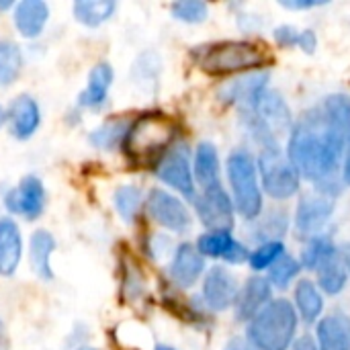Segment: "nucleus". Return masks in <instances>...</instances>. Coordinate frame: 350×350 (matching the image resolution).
Returning <instances> with one entry per match:
<instances>
[{"label":"nucleus","instance_id":"nucleus-18","mask_svg":"<svg viewBox=\"0 0 350 350\" xmlns=\"http://www.w3.org/2000/svg\"><path fill=\"white\" fill-rule=\"evenodd\" d=\"M49 23V6L43 0H21L12 8V25L25 39H37Z\"/></svg>","mask_w":350,"mask_h":350},{"label":"nucleus","instance_id":"nucleus-27","mask_svg":"<svg viewBox=\"0 0 350 350\" xmlns=\"http://www.w3.org/2000/svg\"><path fill=\"white\" fill-rule=\"evenodd\" d=\"M129 123L131 121H127V119H109L90 131L88 144L100 152H113L117 148H123Z\"/></svg>","mask_w":350,"mask_h":350},{"label":"nucleus","instance_id":"nucleus-17","mask_svg":"<svg viewBox=\"0 0 350 350\" xmlns=\"http://www.w3.org/2000/svg\"><path fill=\"white\" fill-rule=\"evenodd\" d=\"M203 271H205V258L201 256L195 244L176 246L168 265V277L176 287L180 289L193 287L201 279Z\"/></svg>","mask_w":350,"mask_h":350},{"label":"nucleus","instance_id":"nucleus-19","mask_svg":"<svg viewBox=\"0 0 350 350\" xmlns=\"http://www.w3.org/2000/svg\"><path fill=\"white\" fill-rule=\"evenodd\" d=\"M115 80V70L109 62H98L92 66V70L88 72V80L84 90H80L78 94V107L80 109H100L107 98H109V90L113 86Z\"/></svg>","mask_w":350,"mask_h":350},{"label":"nucleus","instance_id":"nucleus-45","mask_svg":"<svg viewBox=\"0 0 350 350\" xmlns=\"http://www.w3.org/2000/svg\"><path fill=\"white\" fill-rule=\"evenodd\" d=\"M4 123H6V109L0 107V125H4Z\"/></svg>","mask_w":350,"mask_h":350},{"label":"nucleus","instance_id":"nucleus-38","mask_svg":"<svg viewBox=\"0 0 350 350\" xmlns=\"http://www.w3.org/2000/svg\"><path fill=\"white\" fill-rule=\"evenodd\" d=\"M297 47H299L301 51H306V53H314V51H316V47H318V37H316V33H314V31H310V29L301 31V33H299Z\"/></svg>","mask_w":350,"mask_h":350},{"label":"nucleus","instance_id":"nucleus-43","mask_svg":"<svg viewBox=\"0 0 350 350\" xmlns=\"http://www.w3.org/2000/svg\"><path fill=\"white\" fill-rule=\"evenodd\" d=\"M0 350H10V342H8V334L4 328V322L0 320Z\"/></svg>","mask_w":350,"mask_h":350},{"label":"nucleus","instance_id":"nucleus-31","mask_svg":"<svg viewBox=\"0 0 350 350\" xmlns=\"http://www.w3.org/2000/svg\"><path fill=\"white\" fill-rule=\"evenodd\" d=\"M301 271V262H297L293 256L289 254H283L271 269H269V277L267 281L271 283V287H277V289H287L293 279L299 275Z\"/></svg>","mask_w":350,"mask_h":350},{"label":"nucleus","instance_id":"nucleus-12","mask_svg":"<svg viewBox=\"0 0 350 350\" xmlns=\"http://www.w3.org/2000/svg\"><path fill=\"white\" fill-rule=\"evenodd\" d=\"M334 211V197L312 193L301 197L295 213V230L299 238H316L328 224Z\"/></svg>","mask_w":350,"mask_h":350},{"label":"nucleus","instance_id":"nucleus-5","mask_svg":"<svg viewBox=\"0 0 350 350\" xmlns=\"http://www.w3.org/2000/svg\"><path fill=\"white\" fill-rule=\"evenodd\" d=\"M226 170L232 187L234 209L244 219H256L262 213V191L256 160L248 150H236L230 154Z\"/></svg>","mask_w":350,"mask_h":350},{"label":"nucleus","instance_id":"nucleus-40","mask_svg":"<svg viewBox=\"0 0 350 350\" xmlns=\"http://www.w3.org/2000/svg\"><path fill=\"white\" fill-rule=\"evenodd\" d=\"M291 350H320V347L312 336H301L291 345Z\"/></svg>","mask_w":350,"mask_h":350},{"label":"nucleus","instance_id":"nucleus-13","mask_svg":"<svg viewBox=\"0 0 350 350\" xmlns=\"http://www.w3.org/2000/svg\"><path fill=\"white\" fill-rule=\"evenodd\" d=\"M238 291L240 287H238L236 277L224 267H213L207 271L203 279L201 297H203V304L211 312H226L236 304Z\"/></svg>","mask_w":350,"mask_h":350},{"label":"nucleus","instance_id":"nucleus-11","mask_svg":"<svg viewBox=\"0 0 350 350\" xmlns=\"http://www.w3.org/2000/svg\"><path fill=\"white\" fill-rule=\"evenodd\" d=\"M195 213L209 232H232L234 228V201L221 185L205 189L195 197Z\"/></svg>","mask_w":350,"mask_h":350},{"label":"nucleus","instance_id":"nucleus-2","mask_svg":"<svg viewBox=\"0 0 350 350\" xmlns=\"http://www.w3.org/2000/svg\"><path fill=\"white\" fill-rule=\"evenodd\" d=\"M297 332V312L287 299H271L250 322L246 340L256 350H287Z\"/></svg>","mask_w":350,"mask_h":350},{"label":"nucleus","instance_id":"nucleus-29","mask_svg":"<svg viewBox=\"0 0 350 350\" xmlns=\"http://www.w3.org/2000/svg\"><path fill=\"white\" fill-rule=\"evenodd\" d=\"M113 205L123 221L133 224L146 205V197L137 185H121L113 193Z\"/></svg>","mask_w":350,"mask_h":350},{"label":"nucleus","instance_id":"nucleus-25","mask_svg":"<svg viewBox=\"0 0 350 350\" xmlns=\"http://www.w3.org/2000/svg\"><path fill=\"white\" fill-rule=\"evenodd\" d=\"M117 6L119 4L115 0H76L72 14L80 25L94 29L111 21L117 12Z\"/></svg>","mask_w":350,"mask_h":350},{"label":"nucleus","instance_id":"nucleus-34","mask_svg":"<svg viewBox=\"0 0 350 350\" xmlns=\"http://www.w3.org/2000/svg\"><path fill=\"white\" fill-rule=\"evenodd\" d=\"M285 254V246H283V242H265V244H260L254 252H250V256H248V262H250V267L254 269V271H267V269H271L281 256Z\"/></svg>","mask_w":350,"mask_h":350},{"label":"nucleus","instance_id":"nucleus-16","mask_svg":"<svg viewBox=\"0 0 350 350\" xmlns=\"http://www.w3.org/2000/svg\"><path fill=\"white\" fill-rule=\"evenodd\" d=\"M195 246L203 258H217L230 265L246 262L250 256L248 248L242 242H238L232 236V232H205L199 236Z\"/></svg>","mask_w":350,"mask_h":350},{"label":"nucleus","instance_id":"nucleus-44","mask_svg":"<svg viewBox=\"0 0 350 350\" xmlns=\"http://www.w3.org/2000/svg\"><path fill=\"white\" fill-rule=\"evenodd\" d=\"M14 4H16V2H12V0H2V2H0V12H4V10H10V8H14Z\"/></svg>","mask_w":350,"mask_h":350},{"label":"nucleus","instance_id":"nucleus-10","mask_svg":"<svg viewBox=\"0 0 350 350\" xmlns=\"http://www.w3.org/2000/svg\"><path fill=\"white\" fill-rule=\"evenodd\" d=\"M146 211L148 215L162 228L168 230L172 234H185L191 230V211L187 209V205L180 201V197H176L170 191L164 189H152L146 197Z\"/></svg>","mask_w":350,"mask_h":350},{"label":"nucleus","instance_id":"nucleus-42","mask_svg":"<svg viewBox=\"0 0 350 350\" xmlns=\"http://www.w3.org/2000/svg\"><path fill=\"white\" fill-rule=\"evenodd\" d=\"M342 183L350 185V131H349V146H347V158L342 166Z\"/></svg>","mask_w":350,"mask_h":350},{"label":"nucleus","instance_id":"nucleus-3","mask_svg":"<svg viewBox=\"0 0 350 350\" xmlns=\"http://www.w3.org/2000/svg\"><path fill=\"white\" fill-rule=\"evenodd\" d=\"M201 70L213 76L248 74L260 70L269 62V53L254 41H219L195 51Z\"/></svg>","mask_w":350,"mask_h":350},{"label":"nucleus","instance_id":"nucleus-26","mask_svg":"<svg viewBox=\"0 0 350 350\" xmlns=\"http://www.w3.org/2000/svg\"><path fill=\"white\" fill-rule=\"evenodd\" d=\"M318 285H320V291L328 293V295H336L345 289L347 281H349V269L340 256V250L336 248V252L332 256H328L318 269Z\"/></svg>","mask_w":350,"mask_h":350},{"label":"nucleus","instance_id":"nucleus-30","mask_svg":"<svg viewBox=\"0 0 350 350\" xmlns=\"http://www.w3.org/2000/svg\"><path fill=\"white\" fill-rule=\"evenodd\" d=\"M23 49L14 41H0V86H10L23 68Z\"/></svg>","mask_w":350,"mask_h":350},{"label":"nucleus","instance_id":"nucleus-9","mask_svg":"<svg viewBox=\"0 0 350 350\" xmlns=\"http://www.w3.org/2000/svg\"><path fill=\"white\" fill-rule=\"evenodd\" d=\"M47 205V191L39 176L27 174L4 195V209L21 219H39Z\"/></svg>","mask_w":350,"mask_h":350},{"label":"nucleus","instance_id":"nucleus-46","mask_svg":"<svg viewBox=\"0 0 350 350\" xmlns=\"http://www.w3.org/2000/svg\"><path fill=\"white\" fill-rule=\"evenodd\" d=\"M74 350H100V349H96V347H90V345H80V347H76Z\"/></svg>","mask_w":350,"mask_h":350},{"label":"nucleus","instance_id":"nucleus-15","mask_svg":"<svg viewBox=\"0 0 350 350\" xmlns=\"http://www.w3.org/2000/svg\"><path fill=\"white\" fill-rule=\"evenodd\" d=\"M269 82V72L267 70H256V72H248L236 80H232L224 90H221V98L230 105H236L240 109V113L250 111L258 98L265 94Z\"/></svg>","mask_w":350,"mask_h":350},{"label":"nucleus","instance_id":"nucleus-8","mask_svg":"<svg viewBox=\"0 0 350 350\" xmlns=\"http://www.w3.org/2000/svg\"><path fill=\"white\" fill-rule=\"evenodd\" d=\"M154 172L158 180H162L172 191L180 193L187 199L197 197V185L193 176V160L187 142H174L156 162Z\"/></svg>","mask_w":350,"mask_h":350},{"label":"nucleus","instance_id":"nucleus-1","mask_svg":"<svg viewBox=\"0 0 350 350\" xmlns=\"http://www.w3.org/2000/svg\"><path fill=\"white\" fill-rule=\"evenodd\" d=\"M349 131L350 98L336 94L310 109L289 135L287 158L299 176L314 183L328 197H336L340 191Z\"/></svg>","mask_w":350,"mask_h":350},{"label":"nucleus","instance_id":"nucleus-14","mask_svg":"<svg viewBox=\"0 0 350 350\" xmlns=\"http://www.w3.org/2000/svg\"><path fill=\"white\" fill-rule=\"evenodd\" d=\"M41 125L39 103L31 94H18L6 107V127L10 135L18 142L31 139Z\"/></svg>","mask_w":350,"mask_h":350},{"label":"nucleus","instance_id":"nucleus-28","mask_svg":"<svg viewBox=\"0 0 350 350\" xmlns=\"http://www.w3.org/2000/svg\"><path fill=\"white\" fill-rule=\"evenodd\" d=\"M322 310L324 297L320 287L310 279H301L295 287V312L304 318V322L312 324L322 316Z\"/></svg>","mask_w":350,"mask_h":350},{"label":"nucleus","instance_id":"nucleus-32","mask_svg":"<svg viewBox=\"0 0 350 350\" xmlns=\"http://www.w3.org/2000/svg\"><path fill=\"white\" fill-rule=\"evenodd\" d=\"M336 252V246L332 244L330 238L326 236H316L308 242L304 254H301V267L316 271L328 256H332Z\"/></svg>","mask_w":350,"mask_h":350},{"label":"nucleus","instance_id":"nucleus-7","mask_svg":"<svg viewBox=\"0 0 350 350\" xmlns=\"http://www.w3.org/2000/svg\"><path fill=\"white\" fill-rule=\"evenodd\" d=\"M256 168L262 189L273 199H289L299 191L301 176L291 160L285 158L281 148L262 150L260 158L256 160Z\"/></svg>","mask_w":350,"mask_h":350},{"label":"nucleus","instance_id":"nucleus-6","mask_svg":"<svg viewBox=\"0 0 350 350\" xmlns=\"http://www.w3.org/2000/svg\"><path fill=\"white\" fill-rule=\"evenodd\" d=\"M242 119L248 131L252 133V137L262 146V150L279 148V139L283 137V133L289 129L291 123L289 107L273 90H265L258 103L250 111L242 113Z\"/></svg>","mask_w":350,"mask_h":350},{"label":"nucleus","instance_id":"nucleus-47","mask_svg":"<svg viewBox=\"0 0 350 350\" xmlns=\"http://www.w3.org/2000/svg\"><path fill=\"white\" fill-rule=\"evenodd\" d=\"M154 350H176V349H172V347H166V345H158V347H156Z\"/></svg>","mask_w":350,"mask_h":350},{"label":"nucleus","instance_id":"nucleus-35","mask_svg":"<svg viewBox=\"0 0 350 350\" xmlns=\"http://www.w3.org/2000/svg\"><path fill=\"white\" fill-rule=\"evenodd\" d=\"M258 230L260 232H256V238L262 240V244L277 242V238L287 232V217L283 215V211H271V215L258 224Z\"/></svg>","mask_w":350,"mask_h":350},{"label":"nucleus","instance_id":"nucleus-22","mask_svg":"<svg viewBox=\"0 0 350 350\" xmlns=\"http://www.w3.org/2000/svg\"><path fill=\"white\" fill-rule=\"evenodd\" d=\"M316 342L320 350H350V318L347 314H332L320 320L316 328Z\"/></svg>","mask_w":350,"mask_h":350},{"label":"nucleus","instance_id":"nucleus-24","mask_svg":"<svg viewBox=\"0 0 350 350\" xmlns=\"http://www.w3.org/2000/svg\"><path fill=\"white\" fill-rule=\"evenodd\" d=\"M193 176H195V185H199L201 191L221 185V180H219V154H217L213 144L201 142L197 146L195 158H193Z\"/></svg>","mask_w":350,"mask_h":350},{"label":"nucleus","instance_id":"nucleus-41","mask_svg":"<svg viewBox=\"0 0 350 350\" xmlns=\"http://www.w3.org/2000/svg\"><path fill=\"white\" fill-rule=\"evenodd\" d=\"M224 350H256L248 340H244V338H234V340H230L228 342V347Z\"/></svg>","mask_w":350,"mask_h":350},{"label":"nucleus","instance_id":"nucleus-4","mask_svg":"<svg viewBox=\"0 0 350 350\" xmlns=\"http://www.w3.org/2000/svg\"><path fill=\"white\" fill-rule=\"evenodd\" d=\"M174 144V127L162 113H144L129 123L123 148L135 162L156 160Z\"/></svg>","mask_w":350,"mask_h":350},{"label":"nucleus","instance_id":"nucleus-39","mask_svg":"<svg viewBox=\"0 0 350 350\" xmlns=\"http://www.w3.org/2000/svg\"><path fill=\"white\" fill-rule=\"evenodd\" d=\"M279 4L283 8H289V10H308V8H316V6L326 4V0H281Z\"/></svg>","mask_w":350,"mask_h":350},{"label":"nucleus","instance_id":"nucleus-21","mask_svg":"<svg viewBox=\"0 0 350 350\" xmlns=\"http://www.w3.org/2000/svg\"><path fill=\"white\" fill-rule=\"evenodd\" d=\"M23 236L12 217H0V277H12L21 265Z\"/></svg>","mask_w":350,"mask_h":350},{"label":"nucleus","instance_id":"nucleus-36","mask_svg":"<svg viewBox=\"0 0 350 350\" xmlns=\"http://www.w3.org/2000/svg\"><path fill=\"white\" fill-rule=\"evenodd\" d=\"M299 29H295L293 25H281L275 29V41L281 45V47H297V41H299Z\"/></svg>","mask_w":350,"mask_h":350},{"label":"nucleus","instance_id":"nucleus-23","mask_svg":"<svg viewBox=\"0 0 350 350\" xmlns=\"http://www.w3.org/2000/svg\"><path fill=\"white\" fill-rule=\"evenodd\" d=\"M53 252H55L53 234H49L47 230H35L29 240V260H31V271L41 281L53 279V269H51Z\"/></svg>","mask_w":350,"mask_h":350},{"label":"nucleus","instance_id":"nucleus-33","mask_svg":"<svg viewBox=\"0 0 350 350\" xmlns=\"http://www.w3.org/2000/svg\"><path fill=\"white\" fill-rule=\"evenodd\" d=\"M170 14L180 23L199 25V23L207 21L209 6L201 0H178L170 6Z\"/></svg>","mask_w":350,"mask_h":350},{"label":"nucleus","instance_id":"nucleus-20","mask_svg":"<svg viewBox=\"0 0 350 350\" xmlns=\"http://www.w3.org/2000/svg\"><path fill=\"white\" fill-rule=\"evenodd\" d=\"M273 287L265 277H250L236 297V318L240 322H250L269 301H271Z\"/></svg>","mask_w":350,"mask_h":350},{"label":"nucleus","instance_id":"nucleus-37","mask_svg":"<svg viewBox=\"0 0 350 350\" xmlns=\"http://www.w3.org/2000/svg\"><path fill=\"white\" fill-rule=\"evenodd\" d=\"M168 250H170V240H168L164 234H154V236L150 238V242H148V252H150L152 258L160 260Z\"/></svg>","mask_w":350,"mask_h":350}]
</instances>
